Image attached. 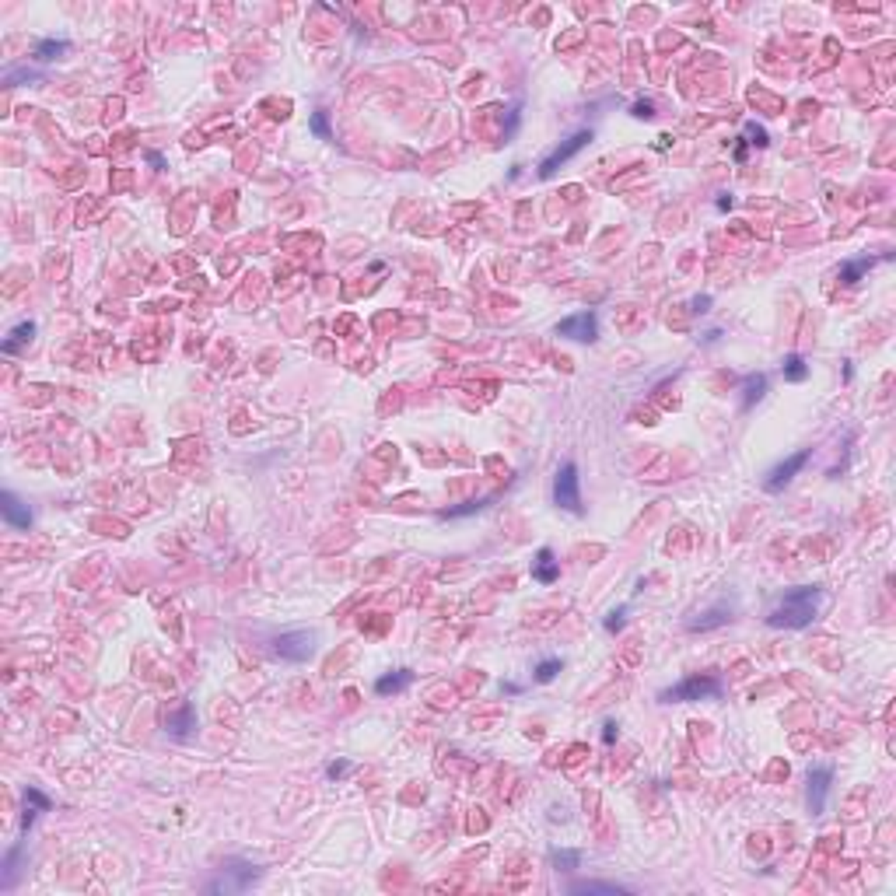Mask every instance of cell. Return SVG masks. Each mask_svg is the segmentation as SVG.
<instances>
[{"label": "cell", "mask_w": 896, "mask_h": 896, "mask_svg": "<svg viewBox=\"0 0 896 896\" xmlns=\"http://www.w3.org/2000/svg\"><path fill=\"white\" fill-rule=\"evenodd\" d=\"M589 140H592V130H578L574 137H567L564 144H557L554 151L539 162V175H543V179H550V175H554L560 165H567V162H571L581 147H589Z\"/></svg>", "instance_id": "cell-6"}, {"label": "cell", "mask_w": 896, "mask_h": 896, "mask_svg": "<svg viewBox=\"0 0 896 896\" xmlns=\"http://www.w3.org/2000/svg\"><path fill=\"white\" fill-rule=\"evenodd\" d=\"M554 501L571 515H581V487H578V466L574 463H564L554 476Z\"/></svg>", "instance_id": "cell-5"}, {"label": "cell", "mask_w": 896, "mask_h": 896, "mask_svg": "<svg viewBox=\"0 0 896 896\" xmlns=\"http://www.w3.org/2000/svg\"><path fill=\"white\" fill-rule=\"evenodd\" d=\"M574 893H627V890H620V886H606V882H581V886H574Z\"/></svg>", "instance_id": "cell-22"}, {"label": "cell", "mask_w": 896, "mask_h": 896, "mask_svg": "<svg viewBox=\"0 0 896 896\" xmlns=\"http://www.w3.org/2000/svg\"><path fill=\"white\" fill-rule=\"evenodd\" d=\"M490 505V497H480V501H466L463 508H448V512H441V518H463V515H473V512H483Z\"/></svg>", "instance_id": "cell-20"}, {"label": "cell", "mask_w": 896, "mask_h": 896, "mask_svg": "<svg viewBox=\"0 0 896 896\" xmlns=\"http://www.w3.org/2000/svg\"><path fill=\"white\" fill-rule=\"evenodd\" d=\"M728 620H732V602L722 599L718 606H711L707 613H700V616H697V620H690L686 627H690V631H711V627H722V623H728Z\"/></svg>", "instance_id": "cell-11"}, {"label": "cell", "mask_w": 896, "mask_h": 896, "mask_svg": "<svg viewBox=\"0 0 896 896\" xmlns=\"http://www.w3.org/2000/svg\"><path fill=\"white\" fill-rule=\"evenodd\" d=\"M806 463H809V452H806V448H802V452H795V455H788L784 463H777V466L770 470V476H767V483H764V487H767L770 494H774V490H781V487H788V483H791V476L802 470Z\"/></svg>", "instance_id": "cell-8"}, {"label": "cell", "mask_w": 896, "mask_h": 896, "mask_svg": "<svg viewBox=\"0 0 896 896\" xmlns=\"http://www.w3.org/2000/svg\"><path fill=\"white\" fill-rule=\"evenodd\" d=\"M60 53H67V39H43V43L36 46L39 60H56Z\"/></svg>", "instance_id": "cell-19"}, {"label": "cell", "mask_w": 896, "mask_h": 896, "mask_svg": "<svg viewBox=\"0 0 896 896\" xmlns=\"http://www.w3.org/2000/svg\"><path fill=\"white\" fill-rule=\"evenodd\" d=\"M746 144H757V147H767V130L757 127V123H746Z\"/></svg>", "instance_id": "cell-24"}, {"label": "cell", "mask_w": 896, "mask_h": 896, "mask_svg": "<svg viewBox=\"0 0 896 896\" xmlns=\"http://www.w3.org/2000/svg\"><path fill=\"white\" fill-rule=\"evenodd\" d=\"M557 337H571V340L592 343V340L599 337L596 315H592V312H578V315H571V319L557 322Z\"/></svg>", "instance_id": "cell-7"}, {"label": "cell", "mask_w": 896, "mask_h": 896, "mask_svg": "<svg viewBox=\"0 0 896 896\" xmlns=\"http://www.w3.org/2000/svg\"><path fill=\"white\" fill-rule=\"evenodd\" d=\"M602 739H606V742H613V739H616V725H613V722H606V728H602Z\"/></svg>", "instance_id": "cell-29"}, {"label": "cell", "mask_w": 896, "mask_h": 896, "mask_svg": "<svg viewBox=\"0 0 896 896\" xmlns=\"http://www.w3.org/2000/svg\"><path fill=\"white\" fill-rule=\"evenodd\" d=\"M819 599H823V592H819L816 585L791 589V592H788V596L781 599V602H777V606L767 613V623H770V627L802 631V627H809L812 620H816V613H819Z\"/></svg>", "instance_id": "cell-1"}, {"label": "cell", "mask_w": 896, "mask_h": 896, "mask_svg": "<svg viewBox=\"0 0 896 896\" xmlns=\"http://www.w3.org/2000/svg\"><path fill=\"white\" fill-rule=\"evenodd\" d=\"M634 116H655V112H651V102H638V105H634Z\"/></svg>", "instance_id": "cell-28"}, {"label": "cell", "mask_w": 896, "mask_h": 896, "mask_svg": "<svg viewBox=\"0 0 896 896\" xmlns=\"http://www.w3.org/2000/svg\"><path fill=\"white\" fill-rule=\"evenodd\" d=\"M806 375H809V364H806V357H802V354L784 357V379H788V382H802Z\"/></svg>", "instance_id": "cell-18"}, {"label": "cell", "mask_w": 896, "mask_h": 896, "mask_svg": "<svg viewBox=\"0 0 896 896\" xmlns=\"http://www.w3.org/2000/svg\"><path fill=\"white\" fill-rule=\"evenodd\" d=\"M872 263H875V259H851V263H844V266H840V280H844V284H858V280L872 270Z\"/></svg>", "instance_id": "cell-16"}, {"label": "cell", "mask_w": 896, "mask_h": 896, "mask_svg": "<svg viewBox=\"0 0 896 896\" xmlns=\"http://www.w3.org/2000/svg\"><path fill=\"white\" fill-rule=\"evenodd\" d=\"M722 676H715V673H697V676H686L683 683L669 686V690H662L658 697L665 700V704H683V700H707V697H718L722 693Z\"/></svg>", "instance_id": "cell-3"}, {"label": "cell", "mask_w": 896, "mask_h": 896, "mask_svg": "<svg viewBox=\"0 0 896 896\" xmlns=\"http://www.w3.org/2000/svg\"><path fill=\"white\" fill-rule=\"evenodd\" d=\"M259 872L253 861H238V858H228L221 868H217V875H214L211 882H207V893H246L253 882H256Z\"/></svg>", "instance_id": "cell-2"}, {"label": "cell", "mask_w": 896, "mask_h": 896, "mask_svg": "<svg viewBox=\"0 0 896 896\" xmlns=\"http://www.w3.org/2000/svg\"><path fill=\"white\" fill-rule=\"evenodd\" d=\"M165 732H169L172 739H189L193 732H196V711H193V704H182L175 715H165Z\"/></svg>", "instance_id": "cell-10"}, {"label": "cell", "mask_w": 896, "mask_h": 896, "mask_svg": "<svg viewBox=\"0 0 896 896\" xmlns=\"http://www.w3.org/2000/svg\"><path fill=\"white\" fill-rule=\"evenodd\" d=\"M623 616H627V609H613L609 620H606V631H620V627H623Z\"/></svg>", "instance_id": "cell-26"}, {"label": "cell", "mask_w": 896, "mask_h": 896, "mask_svg": "<svg viewBox=\"0 0 896 896\" xmlns=\"http://www.w3.org/2000/svg\"><path fill=\"white\" fill-rule=\"evenodd\" d=\"M32 337H36V322H18L14 330H11V337L4 340V354H18L25 343H32Z\"/></svg>", "instance_id": "cell-14"}, {"label": "cell", "mask_w": 896, "mask_h": 896, "mask_svg": "<svg viewBox=\"0 0 896 896\" xmlns=\"http://www.w3.org/2000/svg\"><path fill=\"white\" fill-rule=\"evenodd\" d=\"M25 802H32L36 809H49V799H46L43 791H36V788H28V791H25Z\"/></svg>", "instance_id": "cell-25"}, {"label": "cell", "mask_w": 896, "mask_h": 896, "mask_svg": "<svg viewBox=\"0 0 896 896\" xmlns=\"http://www.w3.org/2000/svg\"><path fill=\"white\" fill-rule=\"evenodd\" d=\"M347 770H350V764H347V760H340V764H330V767H326V774H330V777H340V774H347Z\"/></svg>", "instance_id": "cell-27"}, {"label": "cell", "mask_w": 896, "mask_h": 896, "mask_svg": "<svg viewBox=\"0 0 896 896\" xmlns=\"http://www.w3.org/2000/svg\"><path fill=\"white\" fill-rule=\"evenodd\" d=\"M273 655L284 662H308L315 655V634L312 631H284L273 638Z\"/></svg>", "instance_id": "cell-4"}, {"label": "cell", "mask_w": 896, "mask_h": 896, "mask_svg": "<svg viewBox=\"0 0 896 896\" xmlns=\"http://www.w3.org/2000/svg\"><path fill=\"white\" fill-rule=\"evenodd\" d=\"M554 861H564V865H578V854H554Z\"/></svg>", "instance_id": "cell-30"}, {"label": "cell", "mask_w": 896, "mask_h": 896, "mask_svg": "<svg viewBox=\"0 0 896 896\" xmlns=\"http://www.w3.org/2000/svg\"><path fill=\"white\" fill-rule=\"evenodd\" d=\"M0 512H4V518H7L14 529H28V525H32V512H28L14 494H4V497H0Z\"/></svg>", "instance_id": "cell-13"}, {"label": "cell", "mask_w": 896, "mask_h": 896, "mask_svg": "<svg viewBox=\"0 0 896 896\" xmlns=\"http://www.w3.org/2000/svg\"><path fill=\"white\" fill-rule=\"evenodd\" d=\"M830 781H833V770L830 767H816L809 770V809L812 816L826 809V795H830Z\"/></svg>", "instance_id": "cell-9"}, {"label": "cell", "mask_w": 896, "mask_h": 896, "mask_svg": "<svg viewBox=\"0 0 896 896\" xmlns=\"http://www.w3.org/2000/svg\"><path fill=\"white\" fill-rule=\"evenodd\" d=\"M742 389H746V396H742V406L749 410L760 396H764V389H767V379L764 375H746V382H742Z\"/></svg>", "instance_id": "cell-17"}, {"label": "cell", "mask_w": 896, "mask_h": 896, "mask_svg": "<svg viewBox=\"0 0 896 896\" xmlns=\"http://www.w3.org/2000/svg\"><path fill=\"white\" fill-rule=\"evenodd\" d=\"M532 578L536 581H543V585H554L557 578H560V564H557V557L550 547H543L536 560H532Z\"/></svg>", "instance_id": "cell-12"}, {"label": "cell", "mask_w": 896, "mask_h": 896, "mask_svg": "<svg viewBox=\"0 0 896 896\" xmlns=\"http://www.w3.org/2000/svg\"><path fill=\"white\" fill-rule=\"evenodd\" d=\"M557 673H560V658H547V662L536 665V680H539V683H550Z\"/></svg>", "instance_id": "cell-21"}, {"label": "cell", "mask_w": 896, "mask_h": 896, "mask_svg": "<svg viewBox=\"0 0 896 896\" xmlns=\"http://www.w3.org/2000/svg\"><path fill=\"white\" fill-rule=\"evenodd\" d=\"M410 683H413V673H410V669H399V673H392V676H382V680L375 683V690H379L382 697H389V693H399V690H406Z\"/></svg>", "instance_id": "cell-15"}, {"label": "cell", "mask_w": 896, "mask_h": 896, "mask_svg": "<svg viewBox=\"0 0 896 896\" xmlns=\"http://www.w3.org/2000/svg\"><path fill=\"white\" fill-rule=\"evenodd\" d=\"M312 133L319 137V140H330L333 133H330V120H326V112H315L312 116Z\"/></svg>", "instance_id": "cell-23"}]
</instances>
